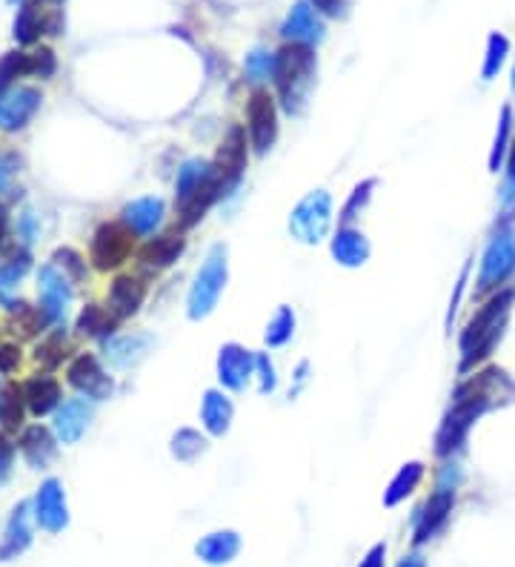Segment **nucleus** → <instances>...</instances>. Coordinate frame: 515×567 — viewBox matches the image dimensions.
<instances>
[{"instance_id": "nucleus-1", "label": "nucleus", "mask_w": 515, "mask_h": 567, "mask_svg": "<svg viewBox=\"0 0 515 567\" xmlns=\"http://www.w3.org/2000/svg\"><path fill=\"white\" fill-rule=\"evenodd\" d=\"M217 198H224L221 181H217L215 167L204 158H189L177 169L175 178V215L177 229H192L204 221V215L212 209Z\"/></svg>"}, {"instance_id": "nucleus-2", "label": "nucleus", "mask_w": 515, "mask_h": 567, "mask_svg": "<svg viewBox=\"0 0 515 567\" xmlns=\"http://www.w3.org/2000/svg\"><path fill=\"white\" fill-rule=\"evenodd\" d=\"M275 86H278L281 106L289 115H298L309 97L315 81V49L304 44H284L275 52Z\"/></svg>"}, {"instance_id": "nucleus-3", "label": "nucleus", "mask_w": 515, "mask_h": 567, "mask_svg": "<svg viewBox=\"0 0 515 567\" xmlns=\"http://www.w3.org/2000/svg\"><path fill=\"white\" fill-rule=\"evenodd\" d=\"M492 376L495 370H490V373L472 379L467 384L459 387V393H455V401L449 407V413L439 430V456H449L455 447H461L467 430L472 427V421L479 419L487 404H490V384H492Z\"/></svg>"}, {"instance_id": "nucleus-4", "label": "nucleus", "mask_w": 515, "mask_h": 567, "mask_svg": "<svg viewBox=\"0 0 515 567\" xmlns=\"http://www.w3.org/2000/svg\"><path fill=\"white\" fill-rule=\"evenodd\" d=\"M510 304H512V292H499L484 309H479L472 316V321L467 324L461 336V353H464L461 370H470L472 364H479L481 359L490 356L495 341L501 339V327L507 321Z\"/></svg>"}, {"instance_id": "nucleus-5", "label": "nucleus", "mask_w": 515, "mask_h": 567, "mask_svg": "<svg viewBox=\"0 0 515 567\" xmlns=\"http://www.w3.org/2000/svg\"><path fill=\"white\" fill-rule=\"evenodd\" d=\"M227 244H215L209 247L207 258L201 264V269L195 272V281L189 287V296H187V312L192 321H201L207 319L209 312L217 307V299H221V292L227 287V278H229V264H227Z\"/></svg>"}, {"instance_id": "nucleus-6", "label": "nucleus", "mask_w": 515, "mask_h": 567, "mask_svg": "<svg viewBox=\"0 0 515 567\" xmlns=\"http://www.w3.org/2000/svg\"><path fill=\"white\" fill-rule=\"evenodd\" d=\"M332 227V198L327 189H312L289 212V232L301 244H321Z\"/></svg>"}, {"instance_id": "nucleus-7", "label": "nucleus", "mask_w": 515, "mask_h": 567, "mask_svg": "<svg viewBox=\"0 0 515 567\" xmlns=\"http://www.w3.org/2000/svg\"><path fill=\"white\" fill-rule=\"evenodd\" d=\"M135 232L124 221H104L92 232L89 244V261L95 264L97 272H115L121 269L135 249Z\"/></svg>"}, {"instance_id": "nucleus-8", "label": "nucleus", "mask_w": 515, "mask_h": 567, "mask_svg": "<svg viewBox=\"0 0 515 567\" xmlns=\"http://www.w3.org/2000/svg\"><path fill=\"white\" fill-rule=\"evenodd\" d=\"M247 135L258 155H267L278 141V106L264 86H255L247 101Z\"/></svg>"}, {"instance_id": "nucleus-9", "label": "nucleus", "mask_w": 515, "mask_h": 567, "mask_svg": "<svg viewBox=\"0 0 515 567\" xmlns=\"http://www.w3.org/2000/svg\"><path fill=\"white\" fill-rule=\"evenodd\" d=\"M247 129L232 124L227 129V135L221 138V144H217V152H215V175L217 181H221V189L224 195H229L232 189H237V184H241L244 172H247V164H249V149H247Z\"/></svg>"}, {"instance_id": "nucleus-10", "label": "nucleus", "mask_w": 515, "mask_h": 567, "mask_svg": "<svg viewBox=\"0 0 515 567\" xmlns=\"http://www.w3.org/2000/svg\"><path fill=\"white\" fill-rule=\"evenodd\" d=\"M66 381L89 401H106L115 393V379L95 353H77L66 367Z\"/></svg>"}, {"instance_id": "nucleus-11", "label": "nucleus", "mask_w": 515, "mask_h": 567, "mask_svg": "<svg viewBox=\"0 0 515 567\" xmlns=\"http://www.w3.org/2000/svg\"><path fill=\"white\" fill-rule=\"evenodd\" d=\"M44 92L37 86H12L0 95V132H21L41 112Z\"/></svg>"}, {"instance_id": "nucleus-12", "label": "nucleus", "mask_w": 515, "mask_h": 567, "mask_svg": "<svg viewBox=\"0 0 515 567\" xmlns=\"http://www.w3.org/2000/svg\"><path fill=\"white\" fill-rule=\"evenodd\" d=\"M35 507V521L41 524V531L46 533H64L69 527V504H66V491L61 479H46L37 487V493L32 499Z\"/></svg>"}, {"instance_id": "nucleus-13", "label": "nucleus", "mask_w": 515, "mask_h": 567, "mask_svg": "<svg viewBox=\"0 0 515 567\" xmlns=\"http://www.w3.org/2000/svg\"><path fill=\"white\" fill-rule=\"evenodd\" d=\"M72 296V281L55 264H44L37 269V299H41V309L49 324H61L66 319Z\"/></svg>"}, {"instance_id": "nucleus-14", "label": "nucleus", "mask_w": 515, "mask_h": 567, "mask_svg": "<svg viewBox=\"0 0 515 567\" xmlns=\"http://www.w3.org/2000/svg\"><path fill=\"white\" fill-rule=\"evenodd\" d=\"M255 379V353H249L241 344H224L221 353H217V381L221 387L232 390V393H241L247 384Z\"/></svg>"}, {"instance_id": "nucleus-15", "label": "nucleus", "mask_w": 515, "mask_h": 567, "mask_svg": "<svg viewBox=\"0 0 515 567\" xmlns=\"http://www.w3.org/2000/svg\"><path fill=\"white\" fill-rule=\"evenodd\" d=\"M32 519H35L32 501H17L12 507V513L4 524V533H0V562H12V559H17L21 553L29 551Z\"/></svg>"}, {"instance_id": "nucleus-16", "label": "nucleus", "mask_w": 515, "mask_h": 567, "mask_svg": "<svg viewBox=\"0 0 515 567\" xmlns=\"http://www.w3.org/2000/svg\"><path fill=\"white\" fill-rule=\"evenodd\" d=\"M324 21H321V12L315 9L309 0H298L289 15H287V21L281 26V35H284V41L287 44H304V46H315V44H321L324 41Z\"/></svg>"}, {"instance_id": "nucleus-17", "label": "nucleus", "mask_w": 515, "mask_h": 567, "mask_svg": "<svg viewBox=\"0 0 515 567\" xmlns=\"http://www.w3.org/2000/svg\"><path fill=\"white\" fill-rule=\"evenodd\" d=\"M184 249H187L184 232L172 229V232H164V236L149 238L141 247V252H137V264H141V269L149 272V276H157V272H164L167 267H172L177 258H181Z\"/></svg>"}, {"instance_id": "nucleus-18", "label": "nucleus", "mask_w": 515, "mask_h": 567, "mask_svg": "<svg viewBox=\"0 0 515 567\" xmlns=\"http://www.w3.org/2000/svg\"><path fill=\"white\" fill-rule=\"evenodd\" d=\"M92 416H95V407L92 401H86L84 396L77 399H66L61 407L55 410V436L61 444H77L84 439V433L92 424Z\"/></svg>"}, {"instance_id": "nucleus-19", "label": "nucleus", "mask_w": 515, "mask_h": 567, "mask_svg": "<svg viewBox=\"0 0 515 567\" xmlns=\"http://www.w3.org/2000/svg\"><path fill=\"white\" fill-rule=\"evenodd\" d=\"M329 252H332V258L338 261L341 267H364L372 256V244L367 238V232L358 229V227H352V224H341L338 232L332 236L329 241Z\"/></svg>"}, {"instance_id": "nucleus-20", "label": "nucleus", "mask_w": 515, "mask_h": 567, "mask_svg": "<svg viewBox=\"0 0 515 567\" xmlns=\"http://www.w3.org/2000/svg\"><path fill=\"white\" fill-rule=\"evenodd\" d=\"M167 204L157 195H144V198H135L124 207L121 221L135 232L137 238H149L155 236V229L164 224Z\"/></svg>"}, {"instance_id": "nucleus-21", "label": "nucleus", "mask_w": 515, "mask_h": 567, "mask_svg": "<svg viewBox=\"0 0 515 567\" xmlns=\"http://www.w3.org/2000/svg\"><path fill=\"white\" fill-rule=\"evenodd\" d=\"M146 299V284L141 276H132V272H121V276H115L112 284H109V292H106V301H109V309L115 312L117 319H132L137 309H141Z\"/></svg>"}, {"instance_id": "nucleus-22", "label": "nucleus", "mask_w": 515, "mask_h": 567, "mask_svg": "<svg viewBox=\"0 0 515 567\" xmlns=\"http://www.w3.org/2000/svg\"><path fill=\"white\" fill-rule=\"evenodd\" d=\"M452 504H455L452 487H441V491H435L429 496V501L419 511V519H415V544H424L441 531L452 513Z\"/></svg>"}, {"instance_id": "nucleus-23", "label": "nucleus", "mask_w": 515, "mask_h": 567, "mask_svg": "<svg viewBox=\"0 0 515 567\" xmlns=\"http://www.w3.org/2000/svg\"><path fill=\"white\" fill-rule=\"evenodd\" d=\"M24 396H26L29 413L41 419V416L55 413V410L64 404V387L52 373H37V376L26 379Z\"/></svg>"}, {"instance_id": "nucleus-24", "label": "nucleus", "mask_w": 515, "mask_h": 567, "mask_svg": "<svg viewBox=\"0 0 515 567\" xmlns=\"http://www.w3.org/2000/svg\"><path fill=\"white\" fill-rule=\"evenodd\" d=\"M21 453L26 459L29 467H35V471H44V467H49L57 456V436L55 430L44 427V424H29L24 427L21 433Z\"/></svg>"}, {"instance_id": "nucleus-25", "label": "nucleus", "mask_w": 515, "mask_h": 567, "mask_svg": "<svg viewBox=\"0 0 515 567\" xmlns=\"http://www.w3.org/2000/svg\"><path fill=\"white\" fill-rule=\"evenodd\" d=\"M232 419H235V404L232 399L224 393V390H207L204 399H201V424L209 436L221 439L229 433L232 427Z\"/></svg>"}, {"instance_id": "nucleus-26", "label": "nucleus", "mask_w": 515, "mask_h": 567, "mask_svg": "<svg viewBox=\"0 0 515 567\" xmlns=\"http://www.w3.org/2000/svg\"><path fill=\"white\" fill-rule=\"evenodd\" d=\"M155 344V339L149 336V332H129V336H117L112 341H106L104 347V356L112 367H135L137 361H141L149 347Z\"/></svg>"}, {"instance_id": "nucleus-27", "label": "nucleus", "mask_w": 515, "mask_h": 567, "mask_svg": "<svg viewBox=\"0 0 515 567\" xmlns=\"http://www.w3.org/2000/svg\"><path fill=\"white\" fill-rule=\"evenodd\" d=\"M195 553L207 564H229L237 553H241V536L235 531H215L207 533L195 544Z\"/></svg>"}, {"instance_id": "nucleus-28", "label": "nucleus", "mask_w": 515, "mask_h": 567, "mask_svg": "<svg viewBox=\"0 0 515 567\" xmlns=\"http://www.w3.org/2000/svg\"><path fill=\"white\" fill-rule=\"evenodd\" d=\"M32 269V256L26 247L12 249L6 261H0V304H12L15 292L21 289V281L26 278V272Z\"/></svg>"}, {"instance_id": "nucleus-29", "label": "nucleus", "mask_w": 515, "mask_h": 567, "mask_svg": "<svg viewBox=\"0 0 515 567\" xmlns=\"http://www.w3.org/2000/svg\"><path fill=\"white\" fill-rule=\"evenodd\" d=\"M117 321H121V319H117L109 307L86 304L81 309V316H77V321H75V329L81 332V336H86V339H106V336H112V332H115Z\"/></svg>"}, {"instance_id": "nucleus-30", "label": "nucleus", "mask_w": 515, "mask_h": 567, "mask_svg": "<svg viewBox=\"0 0 515 567\" xmlns=\"http://www.w3.org/2000/svg\"><path fill=\"white\" fill-rule=\"evenodd\" d=\"M424 479V464L421 461H407L401 464V471L392 476V481L387 484V491H384V504L387 507H395V504H401L407 496L415 493V487L421 484Z\"/></svg>"}, {"instance_id": "nucleus-31", "label": "nucleus", "mask_w": 515, "mask_h": 567, "mask_svg": "<svg viewBox=\"0 0 515 567\" xmlns=\"http://www.w3.org/2000/svg\"><path fill=\"white\" fill-rule=\"evenodd\" d=\"M9 321H12L15 332H21V339L41 336L44 327L49 324V319L44 316V309L41 307H29L26 301H12L9 304Z\"/></svg>"}, {"instance_id": "nucleus-32", "label": "nucleus", "mask_w": 515, "mask_h": 567, "mask_svg": "<svg viewBox=\"0 0 515 567\" xmlns=\"http://www.w3.org/2000/svg\"><path fill=\"white\" fill-rule=\"evenodd\" d=\"M26 396H24V384L9 381L4 390V404H0V424H4V433H15V430L24 427L26 419Z\"/></svg>"}, {"instance_id": "nucleus-33", "label": "nucleus", "mask_w": 515, "mask_h": 567, "mask_svg": "<svg viewBox=\"0 0 515 567\" xmlns=\"http://www.w3.org/2000/svg\"><path fill=\"white\" fill-rule=\"evenodd\" d=\"M41 35H44V12L37 9L35 0H26V4H21V9H17L15 26H12V37H15L17 44L29 46Z\"/></svg>"}, {"instance_id": "nucleus-34", "label": "nucleus", "mask_w": 515, "mask_h": 567, "mask_svg": "<svg viewBox=\"0 0 515 567\" xmlns=\"http://www.w3.org/2000/svg\"><path fill=\"white\" fill-rule=\"evenodd\" d=\"M66 332L64 329H55L52 336H46V339H41L35 344V353H32V359H35V364L41 367V370H46V373H52V370H57L64 361H66Z\"/></svg>"}, {"instance_id": "nucleus-35", "label": "nucleus", "mask_w": 515, "mask_h": 567, "mask_svg": "<svg viewBox=\"0 0 515 567\" xmlns=\"http://www.w3.org/2000/svg\"><path fill=\"white\" fill-rule=\"evenodd\" d=\"M512 244L510 241H495L492 249L487 252V264H484V276H481V287H492L507 278V272L512 269Z\"/></svg>"}, {"instance_id": "nucleus-36", "label": "nucleus", "mask_w": 515, "mask_h": 567, "mask_svg": "<svg viewBox=\"0 0 515 567\" xmlns=\"http://www.w3.org/2000/svg\"><path fill=\"white\" fill-rule=\"evenodd\" d=\"M207 453V439L192 427H181L172 436V456L184 464H192L195 459H201Z\"/></svg>"}, {"instance_id": "nucleus-37", "label": "nucleus", "mask_w": 515, "mask_h": 567, "mask_svg": "<svg viewBox=\"0 0 515 567\" xmlns=\"http://www.w3.org/2000/svg\"><path fill=\"white\" fill-rule=\"evenodd\" d=\"M295 336V312L292 307H278V312L272 316V321L267 324L264 341L267 347H287Z\"/></svg>"}, {"instance_id": "nucleus-38", "label": "nucleus", "mask_w": 515, "mask_h": 567, "mask_svg": "<svg viewBox=\"0 0 515 567\" xmlns=\"http://www.w3.org/2000/svg\"><path fill=\"white\" fill-rule=\"evenodd\" d=\"M375 187H379V181H375V178H367V181H361V184H355V189L349 192V198H347V204H344V209H341V215H338V221H341V224H352V221L358 218V215L369 207Z\"/></svg>"}, {"instance_id": "nucleus-39", "label": "nucleus", "mask_w": 515, "mask_h": 567, "mask_svg": "<svg viewBox=\"0 0 515 567\" xmlns=\"http://www.w3.org/2000/svg\"><path fill=\"white\" fill-rule=\"evenodd\" d=\"M29 75V55L26 52H6L0 55V95H4L6 89L17 86L15 81L17 77Z\"/></svg>"}, {"instance_id": "nucleus-40", "label": "nucleus", "mask_w": 515, "mask_h": 567, "mask_svg": "<svg viewBox=\"0 0 515 567\" xmlns=\"http://www.w3.org/2000/svg\"><path fill=\"white\" fill-rule=\"evenodd\" d=\"M52 264L61 269L69 281H75V284L86 278V261H84L81 252L72 249V247H57L55 256H52Z\"/></svg>"}, {"instance_id": "nucleus-41", "label": "nucleus", "mask_w": 515, "mask_h": 567, "mask_svg": "<svg viewBox=\"0 0 515 567\" xmlns=\"http://www.w3.org/2000/svg\"><path fill=\"white\" fill-rule=\"evenodd\" d=\"M247 77L252 84H264L275 77V55L267 49H255L247 55Z\"/></svg>"}, {"instance_id": "nucleus-42", "label": "nucleus", "mask_w": 515, "mask_h": 567, "mask_svg": "<svg viewBox=\"0 0 515 567\" xmlns=\"http://www.w3.org/2000/svg\"><path fill=\"white\" fill-rule=\"evenodd\" d=\"M255 379H258V393L267 396L278 390V370H275L267 353H255Z\"/></svg>"}, {"instance_id": "nucleus-43", "label": "nucleus", "mask_w": 515, "mask_h": 567, "mask_svg": "<svg viewBox=\"0 0 515 567\" xmlns=\"http://www.w3.org/2000/svg\"><path fill=\"white\" fill-rule=\"evenodd\" d=\"M55 72H57V57L49 46H41V49H35L29 55V75L46 81V77H52Z\"/></svg>"}, {"instance_id": "nucleus-44", "label": "nucleus", "mask_w": 515, "mask_h": 567, "mask_svg": "<svg viewBox=\"0 0 515 567\" xmlns=\"http://www.w3.org/2000/svg\"><path fill=\"white\" fill-rule=\"evenodd\" d=\"M507 49H510V44H507V37L504 35H490V46H487V64H484V77H492L495 72L501 69V64H504V57H507Z\"/></svg>"}, {"instance_id": "nucleus-45", "label": "nucleus", "mask_w": 515, "mask_h": 567, "mask_svg": "<svg viewBox=\"0 0 515 567\" xmlns=\"http://www.w3.org/2000/svg\"><path fill=\"white\" fill-rule=\"evenodd\" d=\"M21 347H17L15 341H6V344H0V376H12L21 370Z\"/></svg>"}, {"instance_id": "nucleus-46", "label": "nucleus", "mask_w": 515, "mask_h": 567, "mask_svg": "<svg viewBox=\"0 0 515 567\" xmlns=\"http://www.w3.org/2000/svg\"><path fill=\"white\" fill-rule=\"evenodd\" d=\"M17 167H21V155L17 152H0V195L9 192Z\"/></svg>"}, {"instance_id": "nucleus-47", "label": "nucleus", "mask_w": 515, "mask_h": 567, "mask_svg": "<svg viewBox=\"0 0 515 567\" xmlns=\"http://www.w3.org/2000/svg\"><path fill=\"white\" fill-rule=\"evenodd\" d=\"M12 467H15V444L9 433H0V487L12 479Z\"/></svg>"}, {"instance_id": "nucleus-48", "label": "nucleus", "mask_w": 515, "mask_h": 567, "mask_svg": "<svg viewBox=\"0 0 515 567\" xmlns=\"http://www.w3.org/2000/svg\"><path fill=\"white\" fill-rule=\"evenodd\" d=\"M17 236H21L24 247L35 241V236H37V224H35V215H32V212H24L21 218H17Z\"/></svg>"}, {"instance_id": "nucleus-49", "label": "nucleus", "mask_w": 515, "mask_h": 567, "mask_svg": "<svg viewBox=\"0 0 515 567\" xmlns=\"http://www.w3.org/2000/svg\"><path fill=\"white\" fill-rule=\"evenodd\" d=\"M358 567H387V544H372L369 547V553L361 559V564Z\"/></svg>"}, {"instance_id": "nucleus-50", "label": "nucleus", "mask_w": 515, "mask_h": 567, "mask_svg": "<svg viewBox=\"0 0 515 567\" xmlns=\"http://www.w3.org/2000/svg\"><path fill=\"white\" fill-rule=\"evenodd\" d=\"M309 4H312L315 9H318L321 15L338 17V15H344V9H347L349 0H309Z\"/></svg>"}, {"instance_id": "nucleus-51", "label": "nucleus", "mask_w": 515, "mask_h": 567, "mask_svg": "<svg viewBox=\"0 0 515 567\" xmlns=\"http://www.w3.org/2000/svg\"><path fill=\"white\" fill-rule=\"evenodd\" d=\"M6 236H9V209L0 204V249H4Z\"/></svg>"}, {"instance_id": "nucleus-52", "label": "nucleus", "mask_w": 515, "mask_h": 567, "mask_svg": "<svg viewBox=\"0 0 515 567\" xmlns=\"http://www.w3.org/2000/svg\"><path fill=\"white\" fill-rule=\"evenodd\" d=\"M399 567H427V562H424L419 553H412V556H404V559L399 562Z\"/></svg>"}, {"instance_id": "nucleus-53", "label": "nucleus", "mask_w": 515, "mask_h": 567, "mask_svg": "<svg viewBox=\"0 0 515 567\" xmlns=\"http://www.w3.org/2000/svg\"><path fill=\"white\" fill-rule=\"evenodd\" d=\"M510 175H512V181H515V147H512V155H510Z\"/></svg>"}, {"instance_id": "nucleus-54", "label": "nucleus", "mask_w": 515, "mask_h": 567, "mask_svg": "<svg viewBox=\"0 0 515 567\" xmlns=\"http://www.w3.org/2000/svg\"><path fill=\"white\" fill-rule=\"evenodd\" d=\"M35 4L37 6H41V4H61V0H35Z\"/></svg>"}, {"instance_id": "nucleus-55", "label": "nucleus", "mask_w": 515, "mask_h": 567, "mask_svg": "<svg viewBox=\"0 0 515 567\" xmlns=\"http://www.w3.org/2000/svg\"><path fill=\"white\" fill-rule=\"evenodd\" d=\"M4 390H6V387H4V384H0V404H4Z\"/></svg>"}, {"instance_id": "nucleus-56", "label": "nucleus", "mask_w": 515, "mask_h": 567, "mask_svg": "<svg viewBox=\"0 0 515 567\" xmlns=\"http://www.w3.org/2000/svg\"><path fill=\"white\" fill-rule=\"evenodd\" d=\"M9 4H17V0H9Z\"/></svg>"}]
</instances>
